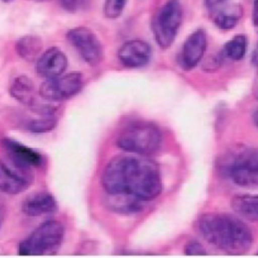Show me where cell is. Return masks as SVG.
Segmentation results:
<instances>
[{
  "instance_id": "cell-21",
  "label": "cell",
  "mask_w": 258,
  "mask_h": 258,
  "mask_svg": "<svg viewBox=\"0 0 258 258\" xmlns=\"http://www.w3.org/2000/svg\"><path fill=\"white\" fill-rule=\"evenodd\" d=\"M128 0H105L104 15L110 20L117 19L123 13Z\"/></svg>"
},
{
  "instance_id": "cell-30",
  "label": "cell",
  "mask_w": 258,
  "mask_h": 258,
  "mask_svg": "<svg viewBox=\"0 0 258 258\" xmlns=\"http://www.w3.org/2000/svg\"><path fill=\"white\" fill-rule=\"evenodd\" d=\"M34 1L45 2V1H49V0H34Z\"/></svg>"
},
{
  "instance_id": "cell-26",
  "label": "cell",
  "mask_w": 258,
  "mask_h": 258,
  "mask_svg": "<svg viewBox=\"0 0 258 258\" xmlns=\"http://www.w3.org/2000/svg\"><path fill=\"white\" fill-rule=\"evenodd\" d=\"M252 24L258 28V0H254L252 7Z\"/></svg>"
},
{
  "instance_id": "cell-29",
  "label": "cell",
  "mask_w": 258,
  "mask_h": 258,
  "mask_svg": "<svg viewBox=\"0 0 258 258\" xmlns=\"http://www.w3.org/2000/svg\"><path fill=\"white\" fill-rule=\"evenodd\" d=\"M4 3H9V2L12 1V0H2Z\"/></svg>"
},
{
  "instance_id": "cell-15",
  "label": "cell",
  "mask_w": 258,
  "mask_h": 258,
  "mask_svg": "<svg viewBox=\"0 0 258 258\" xmlns=\"http://www.w3.org/2000/svg\"><path fill=\"white\" fill-rule=\"evenodd\" d=\"M57 201L52 195L45 192H36L26 197L21 204V211L27 217H40L55 212Z\"/></svg>"
},
{
  "instance_id": "cell-22",
  "label": "cell",
  "mask_w": 258,
  "mask_h": 258,
  "mask_svg": "<svg viewBox=\"0 0 258 258\" xmlns=\"http://www.w3.org/2000/svg\"><path fill=\"white\" fill-rule=\"evenodd\" d=\"M224 58L223 57L221 51L218 54L213 55L212 57L209 58L204 63V68L206 71L212 72L217 71L221 68L224 64Z\"/></svg>"
},
{
  "instance_id": "cell-31",
  "label": "cell",
  "mask_w": 258,
  "mask_h": 258,
  "mask_svg": "<svg viewBox=\"0 0 258 258\" xmlns=\"http://www.w3.org/2000/svg\"><path fill=\"white\" fill-rule=\"evenodd\" d=\"M257 97H258V92H257Z\"/></svg>"
},
{
  "instance_id": "cell-9",
  "label": "cell",
  "mask_w": 258,
  "mask_h": 258,
  "mask_svg": "<svg viewBox=\"0 0 258 258\" xmlns=\"http://www.w3.org/2000/svg\"><path fill=\"white\" fill-rule=\"evenodd\" d=\"M67 39L86 63L98 66L103 59L102 44L93 30L89 27H74L67 33Z\"/></svg>"
},
{
  "instance_id": "cell-18",
  "label": "cell",
  "mask_w": 258,
  "mask_h": 258,
  "mask_svg": "<svg viewBox=\"0 0 258 258\" xmlns=\"http://www.w3.org/2000/svg\"><path fill=\"white\" fill-rule=\"evenodd\" d=\"M43 43L42 40L36 36H25L20 38L15 43L17 54L23 60L31 62L39 59L41 56Z\"/></svg>"
},
{
  "instance_id": "cell-2",
  "label": "cell",
  "mask_w": 258,
  "mask_h": 258,
  "mask_svg": "<svg viewBox=\"0 0 258 258\" xmlns=\"http://www.w3.org/2000/svg\"><path fill=\"white\" fill-rule=\"evenodd\" d=\"M198 229L209 244L228 254L248 252L254 241L248 226L228 214H206L199 220Z\"/></svg>"
},
{
  "instance_id": "cell-12",
  "label": "cell",
  "mask_w": 258,
  "mask_h": 258,
  "mask_svg": "<svg viewBox=\"0 0 258 258\" xmlns=\"http://www.w3.org/2000/svg\"><path fill=\"white\" fill-rule=\"evenodd\" d=\"M150 44L141 39H132L122 44L118 51V59L123 66L139 68L146 66L151 59Z\"/></svg>"
},
{
  "instance_id": "cell-13",
  "label": "cell",
  "mask_w": 258,
  "mask_h": 258,
  "mask_svg": "<svg viewBox=\"0 0 258 258\" xmlns=\"http://www.w3.org/2000/svg\"><path fill=\"white\" fill-rule=\"evenodd\" d=\"M9 92L16 101L38 114L45 107V103L39 101L33 80L25 75H20L11 83Z\"/></svg>"
},
{
  "instance_id": "cell-28",
  "label": "cell",
  "mask_w": 258,
  "mask_h": 258,
  "mask_svg": "<svg viewBox=\"0 0 258 258\" xmlns=\"http://www.w3.org/2000/svg\"><path fill=\"white\" fill-rule=\"evenodd\" d=\"M254 121L256 125L258 127V109L256 111L254 115Z\"/></svg>"
},
{
  "instance_id": "cell-11",
  "label": "cell",
  "mask_w": 258,
  "mask_h": 258,
  "mask_svg": "<svg viewBox=\"0 0 258 258\" xmlns=\"http://www.w3.org/2000/svg\"><path fill=\"white\" fill-rule=\"evenodd\" d=\"M1 146L3 154L18 165L33 169L43 164V157L40 153L15 139L4 138Z\"/></svg>"
},
{
  "instance_id": "cell-8",
  "label": "cell",
  "mask_w": 258,
  "mask_h": 258,
  "mask_svg": "<svg viewBox=\"0 0 258 258\" xmlns=\"http://www.w3.org/2000/svg\"><path fill=\"white\" fill-rule=\"evenodd\" d=\"M33 169L18 165L3 154L0 158V191L10 195L25 192L33 182Z\"/></svg>"
},
{
  "instance_id": "cell-7",
  "label": "cell",
  "mask_w": 258,
  "mask_h": 258,
  "mask_svg": "<svg viewBox=\"0 0 258 258\" xmlns=\"http://www.w3.org/2000/svg\"><path fill=\"white\" fill-rule=\"evenodd\" d=\"M83 85L82 73L74 71L45 80L39 87V94L45 101L58 102L75 96L82 90Z\"/></svg>"
},
{
  "instance_id": "cell-10",
  "label": "cell",
  "mask_w": 258,
  "mask_h": 258,
  "mask_svg": "<svg viewBox=\"0 0 258 258\" xmlns=\"http://www.w3.org/2000/svg\"><path fill=\"white\" fill-rule=\"evenodd\" d=\"M206 30L199 28L192 32L183 42L180 55V65L184 71L194 69L204 58L207 49Z\"/></svg>"
},
{
  "instance_id": "cell-19",
  "label": "cell",
  "mask_w": 258,
  "mask_h": 258,
  "mask_svg": "<svg viewBox=\"0 0 258 258\" xmlns=\"http://www.w3.org/2000/svg\"><path fill=\"white\" fill-rule=\"evenodd\" d=\"M248 48V39L243 34H237L227 41L221 53L224 59L239 62L245 58Z\"/></svg>"
},
{
  "instance_id": "cell-25",
  "label": "cell",
  "mask_w": 258,
  "mask_h": 258,
  "mask_svg": "<svg viewBox=\"0 0 258 258\" xmlns=\"http://www.w3.org/2000/svg\"><path fill=\"white\" fill-rule=\"evenodd\" d=\"M226 1L227 0H205V3H206L207 9L211 11L215 9V8L218 7V6H221V5L224 4Z\"/></svg>"
},
{
  "instance_id": "cell-5",
  "label": "cell",
  "mask_w": 258,
  "mask_h": 258,
  "mask_svg": "<svg viewBox=\"0 0 258 258\" xmlns=\"http://www.w3.org/2000/svg\"><path fill=\"white\" fill-rule=\"evenodd\" d=\"M183 12L180 0H166L153 17V33L159 46L169 48L177 37L183 22Z\"/></svg>"
},
{
  "instance_id": "cell-16",
  "label": "cell",
  "mask_w": 258,
  "mask_h": 258,
  "mask_svg": "<svg viewBox=\"0 0 258 258\" xmlns=\"http://www.w3.org/2000/svg\"><path fill=\"white\" fill-rule=\"evenodd\" d=\"M211 18L215 27L224 31L233 30L243 16V8L239 4H223L210 11Z\"/></svg>"
},
{
  "instance_id": "cell-20",
  "label": "cell",
  "mask_w": 258,
  "mask_h": 258,
  "mask_svg": "<svg viewBox=\"0 0 258 258\" xmlns=\"http://www.w3.org/2000/svg\"><path fill=\"white\" fill-rule=\"evenodd\" d=\"M38 118L27 120L24 124L26 130L30 133H44L51 131L57 125V118L54 114L38 115Z\"/></svg>"
},
{
  "instance_id": "cell-24",
  "label": "cell",
  "mask_w": 258,
  "mask_h": 258,
  "mask_svg": "<svg viewBox=\"0 0 258 258\" xmlns=\"http://www.w3.org/2000/svg\"><path fill=\"white\" fill-rule=\"evenodd\" d=\"M185 253L188 255H205L206 249L203 245L197 241H191L185 246Z\"/></svg>"
},
{
  "instance_id": "cell-3",
  "label": "cell",
  "mask_w": 258,
  "mask_h": 258,
  "mask_svg": "<svg viewBox=\"0 0 258 258\" xmlns=\"http://www.w3.org/2000/svg\"><path fill=\"white\" fill-rule=\"evenodd\" d=\"M63 236L64 228L59 221H45L20 242L18 254L22 256L53 254L61 245Z\"/></svg>"
},
{
  "instance_id": "cell-1",
  "label": "cell",
  "mask_w": 258,
  "mask_h": 258,
  "mask_svg": "<svg viewBox=\"0 0 258 258\" xmlns=\"http://www.w3.org/2000/svg\"><path fill=\"white\" fill-rule=\"evenodd\" d=\"M102 185L109 195H126L141 202L160 195L162 179L157 166L140 156H119L104 169Z\"/></svg>"
},
{
  "instance_id": "cell-6",
  "label": "cell",
  "mask_w": 258,
  "mask_h": 258,
  "mask_svg": "<svg viewBox=\"0 0 258 258\" xmlns=\"http://www.w3.org/2000/svg\"><path fill=\"white\" fill-rule=\"evenodd\" d=\"M223 169L234 184L258 187V148H239L224 162Z\"/></svg>"
},
{
  "instance_id": "cell-23",
  "label": "cell",
  "mask_w": 258,
  "mask_h": 258,
  "mask_svg": "<svg viewBox=\"0 0 258 258\" xmlns=\"http://www.w3.org/2000/svg\"><path fill=\"white\" fill-rule=\"evenodd\" d=\"M62 7L69 12H77L86 6L87 0H60Z\"/></svg>"
},
{
  "instance_id": "cell-27",
  "label": "cell",
  "mask_w": 258,
  "mask_h": 258,
  "mask_svg": "<svg viewBox=\"0 0 258 258\" xmlns=\"http://www.w3.org/2000/svg\"><path fill=\"white\" fill-rule=\"evenodd\" d=\"M251 62L253 66L258 68V41L251 54Z\"/></svg>"
},
{
  "instance_id": "cell-17",
  "label": "cell",
  "mask_w": 258,
  "mask_h": 258,
  "mask_svg": "<svg viewBox=\"0 0 258 258\" xmlns=\"http://www.w3.org/2000/svg\"><path fill=\"white\" fill-rule=\"evenodd\" d=\"M231 207L241 218L258 222V195H235L231 201Z\"/></svg>"
},
{
  "instance_id": "cell-14",
  "label": "cell",
  "mask_w": 258,
  "mask_h": 258,
  "mask_svg": "<svg viewBox=\"0 0 258 258\" xmlns=\"http://www.w3.org/2000/svg\"><path fill=\"white\" fill-rule=\"evenodd\" d=\"M68 66V58L63 51L57 47H51L39 56L36 63V72L48 80L63 74Z\"/></svg>"
},
{
  "instance_id": "cell-4",
  "label": "cell",
  "mask_w": 258,
  "mask_h": 258,
  "mask_svg": "<svg viewBox=\"0 0 258 258\" xmlns=\"http://www.w3.org/2000/svg\"><path fill=\"white\" fill-rule=\"evenodd\" d=\"M162 143V134L154 124L137 122L125 127L116 139V145L124 151L137 156H147L157 151Z\"/></svg>"
}]
</instances>
